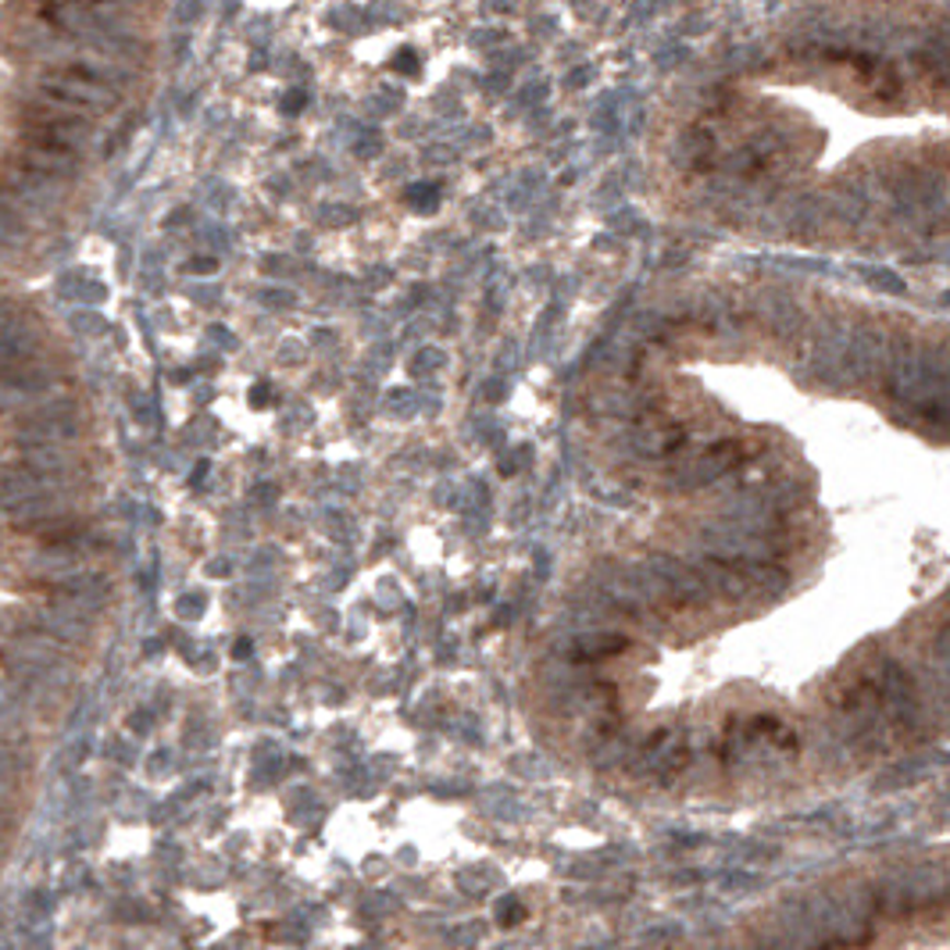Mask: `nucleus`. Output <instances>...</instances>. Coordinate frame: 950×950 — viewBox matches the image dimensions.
Here are the masks:
<instances>
[{
    "instance_id": "obj_4",
    "label": "nucleus",
    "mask_w": 950,
    "mask_h": 950,
    "mask_svg": "<svg viewBox=\"0 0 950 950\" xmlns=\"http://www.w3.org/2000/svg\"><path fill=\"white\" fill-rule=\"evenodd\" d=\"M22 121L25 129L22 136H36V140H50L58 147H68V151H83V147L93 140V121L83 118L72 107H61V104H50L44 97H36L30 90V97L22 104Z\"/></svg>"
},
{
    "instance_id": "obj_6",
    "label": "nucleus",
    "mask_w": 950,
    "mask_h": 950,
    "mask_svg": "<svg viewBox=\"0 0 950 950\" xmlns=\"http://www.w3.org/2000/svg\"><path fill=\"white\" fill-rule=\"evenodd\" d=\"M890 339L893 333L879 322H854L850 329V344H847V358H844V386H858V383H872L882 375L890 358Z\"/></svg>"
},
{
    "instance_id": "obj_3",
    "label": "nucleus",
    "mask_w": 950,
    "mask_h": 950,
    "mask_svg": "<svg viewBox=\"0 0 950 950\" xmlns=\"http://www.w3.org/2000/svg\"><path fill=\"white\" fill-rule=\"evenodd\" d=\"M850 329H854V322L839 315V311H833V315H822L819 322L811 325L808 355H804V369H808L811 383L844 386V358H847Z\"/></svg>"
},
{
    "instance_id": "obj_9",
    "label": "nucleus",
    "mask_w": 950,
    "mask_h": 950,
    "mask_svg": "<svg viewBox=\"0 0 950 950\" xmlns=\"http://www.w3.org/2000/svg\"><path fill=\"white\" fill-rule=\"evenodd\" d=\"M822 204H825V215H833V219L847 225H861L868 215H872V194H868V186L861 179L836 183L830 194H822Z\"/></svg>"
},
{
    "instance_id": "obj_10",
    "label": "nucleus",
    "mask_w": 950,
    "mask_h": 950,
    "mask_svg": "<svg viewBox=\"0 0 950 950\" xmlns=\"http://www.w3.org/2000/svg\"><path fill=\"white\" fill-rule=\"evenodd\" d=\"M683 443H686V429L675 422H640L629 437V447L640 457H669Z\"/></svg>"
},
{
    "instance_id": "obj_11",
    "label": "nucleus",
    "mask_w": 950,
    "mask_h": 950,
    "mask_svg": "<svg viewBox=\"0 0 950 950\" xmlns=\"http://www.w3.org/2000/svg\"><path fill=\"white\" fill-rule=\"evenodd\" d=\"M626 650V636L622 633H607V629H596V633H579L576 640V658L579 661H601V658H615Z\"/></svg>"
},
{
    "instance_id": "obj_5",
    "label": "nucleus",
    "mask_w": 950,
    "mask_h": 950,
    "mask_svg": "<svg viewBox=\"0 0 950 950\" xmlns=\"http://www.w3.org/2000/svg\"><path fill=\"white\" fill-rule=\"evenodd\" d=\"M743 461H746L743 440H718L711 447H704L694 461L679 465L669 479H664V486H669V490H679V494H694V490H704V486L718 483L722 475L737 472Z\"/></svg>"
},
{
    "instance_id": "obj_8",
    "label": "nucleus",
    "mask_w": 950,
    "mask_h": 950,
    "mask_svg": "<svg viewBox=\"0 0 950 950\" xmlns=\"http://www.w3.org/2000/svg\"><path fill=\"white\" fill-rule=\"evenodd\" d=\"M757 318H762L765 333L776 339H797L804 333V308L793 293L786 290H768L757 301Z\"/></svg>"
},
{
    "instance_id": "obj_13",
    "label": "nucleus",
    "mask_w": 950,
    "mask_h": 950,
    "mask_svg": "<svg viewBox=\"0 0 950 950\" xmlns=\"http://www.w3.org/2000/svg\"><path fill=\"white\" fill-rule=\"evenodd\" d=\"M918 68L932 79V86L950 90V44H929L918 50Z\"/></svg>"
},
{
    "instance_id": "obj_2",
    "label": "nucleus",
    "mask_w": 950,
    "mask_h": 950,
    "mask_svg": "<svg viewBox=\"0 0 950 950\" xmlns=\"http://www.w3.org/2000/svg\"><path fill=\"white\" fill-rule=\"evenodd\" d=\"M882 189L893 200V211L918 229L950 225V158L922 154L897 158L879 175Z\"/></svg>"
},
{
    "instance_id": "obj_7",
    "label": "nucleus",
    "mask_w": 950,
    "mask_h": 950,
    "mask_svg": "<svg viewBox=\"0 0 950 950\" xmlns=\"http://www.w3.org/2000/svg\"><path fill=\"white\" fill-rule=\"evenodd\" d=\"M15 161L25 169H33L39 175H47L54 183H68L76 179L83 161H79V151H68V147H58L50 140H36V136H22L19 147H15Z\"/></svg>"
},
{
    "instance_id": "obj_1",
    "label": "nucleus",
    "mask_w": 950,
    "mask_h": 950,
    "mask_svg": "<svg viewBox=\"0 0 950 950\" xmlns=\"http://www.w3.org/2000/svg\"><path fill=\"white\" fill-rule=\"evenodd\" d=\"M882 379L904 426L950 437V336H893Z\"/></svg>"
},
{
    "instance_id": "obj_12",
    "label": "nucleus",
    "mask_w": 950,
    "mask_h": 950,
    "mask_svg": "<svg viewBox=\"0 0 950 950\" xmlns=\"http://www.w3.org/2000/svg\"><path fill=\"white\" fill-rule=\"evenodd\" d=\"M711 154H715L711 136L700 132V129L683 132V140L675 143V161H679L683 169H704V165L711 161Z\"/></svg>"
}]
</instances>
